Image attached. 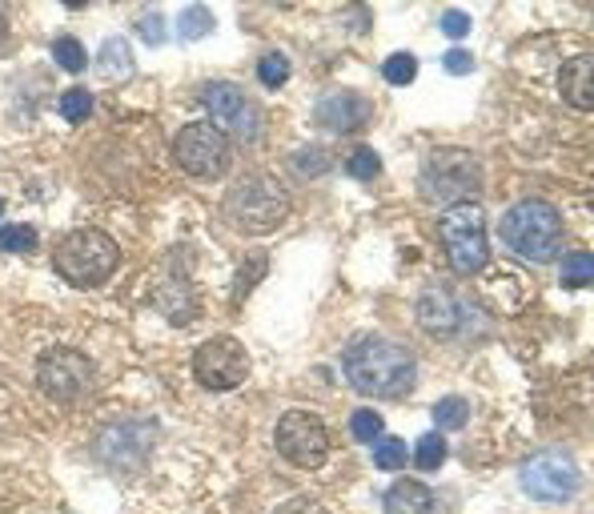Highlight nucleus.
<instances>
[{"label": "nucleus", "instance_id": "obj_1", "mask_svg": "<svg viewBox=\"0 0 594 514\" xmlns=\"http://www.w3.org/2000/svg\"><path fill=\"white\" fill-rule=\"evenodd\" d=\"M346 378L358 394L394 402L414 390L418 362H414L410 346L382 338V334H366V338L350 342V350H346Z\"/></svg>", "mask_w": 594, "mask_h": 514}, {"label": "nucleus", "instance_id": "obj_2", "mask_svg": "<svg viewBox=\"0 0 594 514\" xmlns=\"http://www.w3.org/2000/svg\"><path fill=\"white\" fill-rule=\"evenodd\" d=\"M117 262H121V249H117V241H113L109 233H101V229H73V233H65V237L57 241V249H53L57 274H61L69 286H77V290L105 286V282L113 278Z\"/></svg>", "mask_w": 594, "mask_h": 514}, {"label": "nucleus", "instance_id": "obj_3", "mask_svg": "<svg viewBox=\"0 0 594 514\" xmlns=\"http://www.w3.org/2000/svg\"><path fill=\"white\" fill-rule=\"evenodd\" d=\"M502 241L534 266H546L562 249V213L550 201H518L502 217Z\"/></svg>", "mask_w": 594, "mask_h": 514}, {"label": "nucleus", "instance_id": "obj_4", "mask_svg": "<svg viewBox=\"0 0 594 514\" xmlns=\"http://www.w3.org/2000/svg\"><path fill=\"white\" fill-rule=\"evenodd\" d=\"M289 217V193L277 177H245L237 181L229 193H225V221L237 229V233H273L281 221Z\"/></svg>", "mask_w": 594, "mask_h": 514}, {"label": "nucleus", "instance_id": "obj_5", "mask_svg": "<svg viewBox=\"0 0 594 514\" xmlns=\"http://www.w3.org/2000/svg\"><path fill=\"white\" fill-rule=\"evenodd\" d=\"M418 189L430 205H442V209L474 205L482 189V169L470 149H434L422 165Z\"/></svg>", "mask_w": 594, "mask_h": 514}, {"label": "nucleus", "instance_id": "obj_6", "mask_svg": "<svg viewBox=\"0 0 594 514\" xmlns=\"http://www.w3.org/2000/svg\"><path fill=\"white\" fill-rule=\"evenodd\" d=\"M438 237L446 245V257L458 274H478L490 262V245H486V213L482 205H454L438 221Z\"/></svg>", "mask_w": 594, "mask_h": 514}, {"label": "nucleus", "instance_id": "obj_7", "mask_svg": "<svg viewBox=\"0 0 594 514\" xmlns=\"http://www.w3.org/2000/svg\"><path fill=\"white\" fill-rule=\"evenodd\" d=\"M201 105L209 109V125H217L225 137H237V141H257V137H261L265 117H261L257 101H253L241 85H233V81H213V85H205Z\"/></svg>", "mask_w": 594, "mask_h": 514}, {"label": "nucleus", "instance_id": "obj_8", "mask_svg": "<svg viewBox=\"0 0 594 514\" xmlns=\"http://www.w3.org/2000/svg\"><path fill=\"white\" fill-rule=\"evenodd\" d=\"M37 382L49 398L57 402H77L85 394H93L97 386V366L93 358H85L81 350L73 346H57V350H45L41 362H37Z\"/></svg>", "mask_w": 594, "mask_h": 514}, {"label": "nucleus", "instance_id": "obj_9", "mask_svg": "<svg viewBox=\"0 0 594 514\" xmlns=\"http://www.w3.org/2000/svg\"><path fill=\"white\" fill-rule=\"evenodd\" d=\"M277 454L293 466H302V470H318L326 458H330V434L322 426L318 414L310 410H289L277 418Z\"/></svg>", "mask_w": 594, "mask_h": 514}, {"label": "nucleus", "instance_id": "obj_10", "mask_svg": "<svg viewBox=\"0 0 594 514\" xmlns=\"http://www.w3.org/2000/svg\"><path fill=\"white\" fill-rule=\"evenodd\" d=\"M173 161H177L189 177H201V181L221 177V173L229 169V137H225L217 125H209V121H193V125H185V129L177 133V141H173Z\"/></svg>", "mask_w": 594, "mask_h": 514}, {"label": "nucleus", "instance_id": "obj_11", "mask_svg": "<svg viewBox=\"0 0 594 514\" xmlns=\"http://www.w3.org/2000/svg\"><path fill=\"white\" fill-rule=\"evenodd\" d=\"M153 446H157V422H149V418L113 422L93 442L97 458L105 466H113V470H137V466H145L149 454H153Z\"/></svg>", "mask_w": 594, "mask_h": 514}, {"label": "nucleus", "instance_id": "obj_12", "mask_svg": "<svg viewBox=\"0 0 594 514\" xmlns=\"http://www.w3.org/2000/svg\"><path fill=\"white\" fill-rule=\"evenodd\" d=\"M518 482L534 502H566L578 490V466L566 450H538L522 462Z\"/></svg>", "mask_w": 594, "mask_h": 514}, {"label": "nucleus", "instance_id": "obj_13", "mask_svg": "<svg viewBox=\"0 0 594 514\" xmlns=\"http://www.w3.org/2000/svg\"><path fill=\"white\" fill-rule=\"evenodd\" d=\"M193 374H197V382L205 390H217V394L237 390L245 382V374H249V354H245V346L237 338H225V334L209 338L193 354Z\"/></svg>", "mask_w": 594, "mask_h": 514}, {"label": "nucleus", "instance_id": "obj_14", "mask_svg": "<svg viewBox=\"0 0 594 514\" xmlns=\"http://www.w3.org/2000/svg\"><path fill=\"white\" fill-rule=\"evenodd\" d=\"M470 314H474V306H470L466 298H458V294H454L450 286H442V282L426 286L422 298H418V322H422V330H426L430 338H454V334L470 330V326H466Z\"/></svg>", "mask_w": 594, "mask_h": 514}, {"label": "nucleus", "instance_id": "obj_15", "mask_svg": "<svg viewBox=\"0 0 594 514\" xmlns=\"http://www.w3.org/2000/svg\"><path fill=\"white\" fill-rule=\"evenodd\" d=\"M314 117H318V125L330 129V133H354V129H362V125L370 121V101L358 97V93H350V89L326 93V97L318 101Z\"/></svg>", "mask_w": 594, "mask_h": 514}, {"label": "nucleus", "instance_id": "obj_16", "mask_svg": "<svg viewBox=\"0 0 594 514\" xmlns=\"http://www.w3.org/2000/svg\"><path fill=\"white\" fill-rule=\"evenodd\" d=\"M153 306L173 322V326H189L193 318H197V290L189 286V282H181V278H169V282H161L157 286V294H153Z\"/></svg>", "mask_w": 594, "mask_h": 514}, {"label": "nucleus", "instance_id": "obj_17", "mask_svg": "<svg viewBox=\"0 0 594 514\" xmlns=\"http://www.w3.org/2000/svg\"><path fill=\"white\" fill-rule=\"evenodd\" d=\"M382 510L386 514H438V502H434V490L418 478H402L386 490L382 498Z\"/></svg>", "mask_w": 594, "mask_h": 514}, {"label": "nucleus", "instance_id": "obj_18", "mask_svg": "<svg viewBox=\"0 0 594 514\" xmlns=\"http://www.w3.org/2000/svg\"><path fill=\"white\" fill-rule=\"evenodd\" d=\"M558 89H562V97H566L574 109L590 113V109H594V61H590V57H574L570 65H562Z\"/></svg>", "mask_w": 594, "mask_h": 514}, {"label": "nucleus", "instance_id": "obj_19", "mask_svg": "<svg viewBox=\"0 0 594 514\" xmlns=\"http://www.w3.org/2000/svg\"><path fill=\"white\" fill-rule=\"evenodd\" d=\"M97 73H101L105 81H125V77H133V49H129L125 37H109V41L101 45Z\"/></svg>", "mask_w": 594, "mask_h": 514}, {"label": "nucleus", "instance_id": "obj_20", "mask_svg": "<svg viewBox=\"0 0 594 514\" xmlns=\"http://www.w3.org/2000/svg\"><path fill=\"white\" fill-rule=\"evenodd\" d=\"M213 29H217V21H213V13H209L205 5H189V9H181V17H177L181 41H201V37H209Z\"/></svg>", "mask_w": 594, "mask_h": 514}, {"label": "nucleus", "instance_id": "obj_21", "mask_svg": "<svg viewBox=\"0 0 594 514\" xmlns=\"http://www.w3.org/2000/svg\"><path fill=\"white\" fill-rule=\"evenodd\" d=\"M590 282H594V262H590V253H586V249L570 253V257H566V266H562V286H566V290H590Z\"/></svg>", "mask_w": 594, "mask_h": 514}, {"label": "nucleus", "instance_id": "obj_22", "mask_svg": "<svg viewBox=\"0 0 594 514\" xmlns=\"http://www.w3.org/2000/svg\"><path fill=\"white\" fill-rule=\"evenodd\" d=\"M466 418H470V402H466V398L450 394V398H438V402H434V422H438V430H462Z\"/></svg>", "mask_w": 594, "mask_h": 514}, {"label": "nucleus", "instance_id": "obj_23", "mask_svg": "<svg viewBox=\"0 0 594 514\" xmlns=\"http://www.w3.org/2000/svg\"><path fill=\"white\" fill-rule=\"evenodd\" d=\"M442 462H446V438H442L438 430L422 434V438L414 442V466H418V470H438Z\"/></svg>", "mask_w": 594, "mask_h": 514}, {"label": "nucleus", "instance_id": "obj_24", "mask_svg": "<svg viewBox=\"0 0 594 514\" xmlns=\"http://www.w3.org/2000/svg\"><path fill=\"white\" fill-rule=\"evenodd\" d=\"M37 241L33 225H0V253H33Z\"/></svg>", "mask_w": 594, "mask_h": 514}, {"label": "nucleus", "instance_id": "obj_25", "mask_svg": "<svg viewBox=\"0 0 594 514\" xmlns=\"http://www.w3.org/2000/svg\"><path fill=\"white\" fill-rule=\"evenodd\" d=\"M406 458H410V450H406L402 438H386V434H382V438L374 442V466H378V470H402Z\"/></svg>", "mask_w": 594, "mask_h": 514}, {"label": "nucleus", "instance_id": "obj_26", "mask_svg": "<svg viewBox=\"0 0 594 514\" xmlns=\"http://www.w3.org/2000/svg\"><path fill=\"white\" fill-rule=\"evenodd\" d=\"M53 57H57V65L61 69H69V73H81L89 61H85V45L77 41V37H57L53 41Z\"/></svg>", "mask_w": 594, "mask_h": 514}, {"label": "nucleus", "instance_id": "obj_27", "mask_svg": "<svg viewBox=\"0 0 594 514\" xmlns=\"http://www.w3.org/2000/svg\"><path fill=\"white\" fill-rule=\"evenodd\" d=\"M382 77H386L390 85H398V89L410 85V81L418 77V57H414V53H394V57L382 65Z\"/></svg>", "mask_w": 594, "mask_h": 514}, {"label": "nucleus", "instance_id": "obj_28", "mask_svg": "<svg viewBox=\"0 0 594 514\" xmlns=\"http://www.w3.org/2000/svg\"><path fill=\"white\" fill-rule=\"evenodd\" d=\"M382 430H386V418L378 414V410H358L354 418H350V434L358 438V442H378L382 438Z\"/></svg>", "mask_w": 594, "mask_h": 514}, {"label": "nucleus", "instance_id": "obj_29", "mask_svg": "<svg viewBox=\"0 0 594 514\" xmlns=\"http://www.w3.org/2000/svg\"><path fill=\"white\" fill-rule=\"evenodd\" d=\"M257 81H261L265 89H281V85L289 81V61H285L281 53H265L261 65H257Z\"/></svg>", "mask_w": 594, "mask_h": 514}, {"label": "nucleus", "instance_id": "obj_30", "mask_svg": "<svg viewBox=\"0 0 594 514\" xmlns=\"http://www.w3.org/2000/svg\"><path fill=\"white\" fill-rule=\"evenodd\" d=\"M346 173H350V177H358V181H374V177L382 173V157H378L374 149H366V145H362V149H354V153H350Z\"/></svg>", "mask_w": 594, "mask_h": 514}, {"label": "nucleus", "instance_id": "obj_31", "mask_svg": "<svg viewBox=\"0 0 594 514\" xmlns=\"http://www.w3.org/2000/svg\"><path fill=\"white\" fill-rule=\"evenodd\" d=\"M89 113H93V93H89V89H69V93L61 97V117H65V121L81 125Z\"/></svg>", "mask_w": 594, "mask_h": 514}, {"label": "nucleus", "instance_id": "obj_32", "mask_svg": "<svg viewBox=\"0 0 594 514\" xmlns=\"http://www.w3.org/2000/svg\"><path fill=\"white\" fill-rule=\"evenodd\" d=\"M273 514H330V510H326V506H322L318 498H306V494H297V498H285V502H281V506H277Z\"/></svg>", "mask_w": 594, "mask_h": 514}, {"label": "nucleus", "instance_id": "obj_33", "mask_svg": "<svg viewBox=\"0 0 594 514\" xmlns=\"http://www.w3.org/2000/svg\"><path fill=\"white\" fill-rule=\"evenodd\" d=\"M265 270H269L265 253H249V274H237V298H245V294L253 290V282H257Z\"/></svg>", "mask_w": 594, "mask_h": 514}, {"label": "nucleus", "instance_id": "obj_34", "mask_svg": "<svg viewBox=\"0 0 594 514\" xmlns=\"http://www.w3.org/2000/svg\"><path fill=\"white\" fill-rule=\"evenodd\" d=\"M293 165H297V173H326L330 169V157L322 149H310V153L302 149V153L293 157Z\"/></svg>", "mask_w": 594, "mask_h": 514}, {"label": "nucleus", "instance_id": "obj_35", "mask_svg": "<svg viewBox=\"0 0 594 514\" xmlns=\"http://www.w3.org/2000/svg\"><path fill=\"white\" fill-rule=\"evenodd\" d=\"M442 33H446L450 41H462V37L470 33V17L458 13V9H446V13H442Z\"/></svg>", "mask_w": 594, "mask_h": 514}, {"label": "nucleus", "instance_id": "obj_36", "mask_svg": "<svg viewBox=\"0 0 594 514\" xmlns=\"http://www.w3.org/2000/svg\"><path fill=\"white\" fill-rule=\"evenodd\" d=\"M442 65H446V73H450V77H466V73L474 69V57H470L466 49H450V53L442 57Z\"/></svg>", "mask_w": 594, "mask_h": 514}, {"label": "nucleus", "instance_id": "obj_37", "mask_svg": "<svg viewBox=\"0 0 594 514\" xmlns=\"http://www.w3.org/2000/svg\"><path fill=\"white\" fill-rule=\"evenodd\" d=\"M141 37H145V41H149V45H153V49H157V45H161V41H165V37H161V17H157V13H153V17H145V21H141Z\"/></svg>", "mask_w": 594, "mask_h": 514}, {"label": "nucleus", "instance_id": "obj_38", "mask_svg": "<svg viewBox=\"0 0 594 514\" xmlns=\"http://www.w3.org/2000/svg\"><path fill=\"white\" fill-rule=\"evenodd\" d=\"M5 37H9V17H5V9H0V45H5Z\"/></svg>", "mask_w": 594, "mask_h": 514}, {"label": "nucleus", "instance_id": "obj_39", "mask_svg": "<svg viewBox=\"0 0 594 514\" xmlns=\"http://www.w3.org/2000/svg\"><path fill=\"white\" fill-rule=\"evenodd\" d=\"M0 213H5V197H0Z\"/></svg>", "mask_w": 594, "mask_h": 514}]
</instances>
